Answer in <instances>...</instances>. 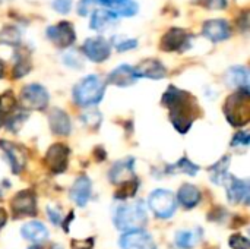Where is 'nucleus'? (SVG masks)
<instances>
[{
    "label": "nucleus",
    "mask_w": 250,
    "mask_h": 249,
    "mask_svg": "<svg viewBox=\"0 0 250 249\" xmlns=\"http://www.w3.org/2000/svg\"><path fill=\"white\" fill-rule=\"evenodd\" d=\"M163 104L170 109V120L173 126L180 134H186L193 125L195 110L198 107L192 95L171 85L163 95Z\"/></svg>",
    "instance_id": "obj_1"
},
{
    "label": "nucleus",
    "mask_w": 250,
    "mask_h": 249,
    "mask_svg": "<svg viewBox=\"0 0 250 249\" xmlns=\"http://www.w3.org/2000/svg\"><path fill=\"white\" fill-rule=\"evenodd\" d=\"M114 226L122 232H135L142 230L146 223V210L142 201L123 203L116 208L113 217Z\"/></svg>",
    "instance_id": "obj_2"
},
{
    "label": "nucleus",
    "mask_w": 250,
    "mask_h": 249,
    "mask_svg": "<svg viewBox=\"0 0 250 249\" xmlns=\"http://www.w3.org/2000/svg\"><path fill=\"white\" fill-rule=\"evenodd\" d=\"M105 92V84L98 75H88L73 88V100L82 107L98 104Z\"/></svg>",
    "instance_id": "obj_3"
},
{
    "label": "nucleus",
    "mask_w": 250,
    "mask_h": 249,
    "mask_svg": "<svg viewBox=\"0 0 250 249\" xmlns=\"http://www.w3.org/2000/svg\"><path fill=\"white\" fill-rule=\"evenodd\" d=\"M224 113L227 120L236 126H245L250 119V92L249 90H239L226 100Z\"/></svg>",
    "instance_id": "obj_4"
},
{
    "label": "nucleus",
    "mask_w": 250,
    "mask_h": 249,
    "mask_svg": "<svg viewBox=\"0 0 250 249\" xmlns=\"http://www.w3.org/2000/svg\"><path fill=\"white\" fill-rule=\"evenodd\" d=\"M148 205L157 217L170 219L177 208V201L173 192L166 189H157L149 195Z\"/></svg>",
    "instance_id": "obj_5"
},
{
    "label": "nucleus",
    "mask_w": 250,
    "mask_h": 249,
    "mask_svg": "<svg viewBox=\"0 0 250 249\" xmlns=\"http://www.w3.org/2000/svg\"><path fill=\"white\" fill-rule=\"evenodd\" d=\"M21 104L26 110H44L48 106V92L40 84H29L21 91Z\"/></svg>",
    "instance_id": "obj_6"
},
{
    "label": "nucleus",
    "mask_w": 250,
    "mask_h": 249,
    "mask_svg": "<svg viewBox=\"0 0 250 249\" xmlns=\"http://www.w3.org/2000/svg\"><path fill=\"white\" fill-rule=\"evenodd\" d=\"M45 34H47V38L54 45H57L60 48L70 47L75 43V40H76V32H75L73 25L70 22H66V21L48 26Z\"/></svg>",
    "instance_id": "obj_7"
},
{
    "label": "nucleus",
    "mask_w": 250,
    "mask_h": 249,
    "mask_svg": "<svg viewBox=\"0 0 250 249\" xmlns=\"http://www.w3.org/2000/svg\"><path fill=\"white\" fill-rule=\"evenodd\" d=\"M82 50H83V54L89 60H92L95 63H101L110 57L111 44L104 37H91V38L85 40Z\"/></svg>",
    "instance_id": "obj_8"
},
{
    "label": "nucleus",
    "mask_w": 250,
    "mask_h": 249,
    "mask_svg": "<svg viewBox=\"0 0 250 249\" xmlns=\"http://www.w3.org/2000/svg\"><path fill=\"white\" fill-rule=\"evenodd\" d=\"M120 249H157V245L149 233L145 230H135L125 233L119 241Z\"/></svg>",
    "instance_id": "obj_9"
},
{
    "label": "nucleus",
    "mask_w": 250,
    "mask_h": 249,
    "mask_svg": "<svg viewBox=\"0 0 250 249\" xmlns=\"http://www.w3.org/2000/svg\"><path fill=\"white\" fill-rule=\"evenodd\" d=\"M190 35L182 28H171L161 38V48L164 51H183L189 47Z\"/></svg>",
    "instance_id": "obj_10"
},
{
    "label": "nucleus",
    "mask_w": 250,
    "mask_h": 249,
    "mask_svg": "<svg viewBox=\"0 0 250 249\" xmlns=\"http://www.w3.org/2000/svg\"><path fill=\"white\" fill-rule=\"evenodd\" d=\"M12 211L15 217L35 216L37 214V201L35 195L31 191H21L15 195L12 201Z\"/></svg>",
    "instance_id": "obj_11"
},
{
    "label": "nucleus",
    "mask_w": 250,
    "mask_h": 249,
    "mask_svg": "<svg viewBox=\"0 0 250 249\" xmlns=\"http://www.w3.org/2000/svg\"><path fill=\"white\" fill-rule=\"evenodd\" d=\"M69 150L63 144H54L50 147L45 156V164L53 173H62L67 167Z\"/></svg>",
    "instance_id": "obj_12"
},
{
    "label": "nucleus",
    "mask_w": 250,
    "mask_h": 249,
    "mask_svg": "<svg viewBox=\"0 0 250 249\" xmlns=\"http://www.w3.org/2000/svg\"><path fill=\"white\" fill-rule=\"evenodd\" d=\"M98 7L111 12L114 16L130 18L138 13L139 6L135 0H95Z\"/></svg>",
    "instance_id": "obj_13"
},
{
    "label": "nucleus",
    "mask_w": 250,
    "mask_h": 249,
    "mask_svg": "<svg viewBox=\"0 0 250 249\" xmlns=\"http://www.w3.org/2000/svg\"><path fill=\"white\" fill-rule=\"evenodd\" d=\"M133 164H135V158H132V157H127L125 160H120V161L114 163V166L111 167V170L108 173L110 182L120 186V185H123V183H126L129 181L136 179Z\"/></svg>",
    "instance_id": "obj_14"
},
{
    "label": "nucleus",
    "mask_w": 250,
    "mask_h": 249,
    "mask_svg": "<svg viewBox=\"0 0 250 249\" xmlns=\"http://www.w3.org/2000/svg\"><path fill=\"white\" fill-rule=\"evenodd\" d=\"M133 73L136 79L139 78H148V79H163L167 75L166 66L157 60V59H146L141 62L138 66L133 68Z\"/></svg>",
    "instance_id": "obj_15"
},
{
    "label": "nucleus",
    "mask_w": 250,
    "mask_h": 249,
    "mask_svg": "<svg viewBox=\"0 0 250 249\" xmlns=\"http://www.w3.org/2000/svg\"><path fill=\"white\" fill-rule=\"evenodd\" d=\"M202 34L212 43L224 41L231 35V28L224 19H209L202 26Z\"/></svg>",
    "instance_id": "obj_16"
},
{
    "label": "nucleus",
    "mask_w": 250,
    "mask_h": 249,
    "mask_svg": "<svg viewBox=\"0 0 250 249\" xmlns=\"http://www.w3.org/2000/svg\"><path fill=\"white\" fill-rule=\"evenodd\" d=\"M0 147L4 151V154H6V157H7V160H9V163L12 166V172L13 173H21L23 170L25 164H26L25 151L21 147H18V145H15L12 142H7V141H0Z\"/></svg>",
    "instance_id": "obj_17"
},
{
    "label": "nucleus",
    "mask_w": 250,
    "mask_h": 249,
    "mask_svg": "<svg viewBox=\"0 0 250 249\" xmlns=\"http://www.w3.org/2000/svg\"><path fill=\"white\" fill-rule=\"evenodd\" d=\"M249 181H242L230 176L229 186H227V197L231 204H239L242 201L249 204Z\"/></svg>",
    "instance_id": "obj_18"
},
{
    "label": "nucleus",
    "mask_w": 250,
    "mask_h": 249,
    "mask_svg": "<svg viewBox=\"0 0 250 249\" xmlns=\"http://www.w3.org/2000/svg\"><path fill=\"white\" fill-rule=\"evenodd\" d=\"M92 194V183L86 176H81L75 181L70 189V200L78 207H85Z\"/></svg>",
    "instance_id": "obj_19"
},
{
    "label": "nucleus",
    "mask_w": 250,
    "mask_h": 249,
    "mask_svg": "<svg viewBox=\"0 0 250 249\" xmlns=\"http://www.w3.org/2000/svg\"><path fill=\"white\" fill-rule=\"evenodd\" d=\"M108 84L116 87H130L136 82V76L133 73V68L129 65H120L116 68L107 79Z\"/></svg>",
    "instance_id": "obj_20"
},
{
    "label": "nucleus",
    "mask_w": 250,
    "mask_h": 249,
    "mask_svg": "<svg viewBox=\"0 0 250 249\" xmlns=\"http://www.w3.org/2000/svg\"><path fill=\"white\" fill-rule=\"evenodd\" d=\"M226 82L231 88L249 90V70L245 66H233L226 73Z\"/></svg>",
    "instance_id": "obj_21"
},
{
    "label": "nucleus",
    "mask_w": 250,
    "mask_h": 249,
    "mask_svg": "<svg viewBox=\"0 0 250 249\" xmlns=\"http://www.w3.org/2000/svg\"><path fill=\"white\" fill-rule=\"evenodd\" d=\"M50 129L54 135H60V136L69 135L72 129L69 116L60 109H53L50 113Z\"/></svg>",
    "instance_id": "obj_22"
},
{
    "label": "nucleus",
    "mask_w": 250,
    "mask_h": 249,
    "mask_svg": "<svg viewBox=\"0 0 250 249\" xmlns=\"http://www.w3.org/2000/svg\"><path fill=\"white\" fill-rule=\"evenodd\" d=\"M117 21V16H114L111 12L103 9V7H98L92 12V16H91V22H89V26L91 29L94 31H98V32H104L105 29L111 28Z\"/></svg>",
    "instance_id": "obj_23"
},
{
    "label": "nucleus",
    "mask_w": 250,
    "mask_h": 249,
    "mask_svg": "<svg viewBox=\"0 0 250 249\" xmlns=\"http://www.w3.org/2000/svg\"><path fill=\"white\" fill-rule=\"evenodd\" d=\"M21 233L26 241H29L32 244H41L48 238V230L40 222H29V223L23 225L21 229Z\"/></svg>",
    "instance_id": "obj_24"
},
{
    "label": "nucleus",
    "mask_w": 250,
    "mask_h": 249,
    "mask_svg": "<svg viewBox=\"0 0 250 249\" xmlns=\"http://www.w3.org/2000/svg\"><path fill=\"white\" fill-rule=\"evenodd\" d=\"M201 197H202V195H201V191H199L196 186L190 185V183L182 185L180 189H179V192H177V200H179V203H180L185 208H188V210L196 207V205L199 204V201H201Z\"/></svg>",
    "instance_id": "obj_25"
},
{
    "label": "nucleus",
    "mask_w": 250,
    "mask_h": 249,
    "mask_svg": "<svg viewBox=\"0 0 250 249\" xmlns=\"http://www.w3.org/2000/svg\"><path fill=\"white\" fill-rule=\"evenodd\" d=\"M229 164H230V157H223L218 163H215L209 169V178L211 182L215 185H226L230 179L229 175Z\"/></svg>",
    "instance_id": "obj_26"
},
{
    "label": "nucleus",
    "mask_w": 250,
    "mask_h": 249,
    "mask_svg": "<svg viewBox=\"0 0 250 249\" xmlns=\"http://www.w3.org/2000/svg\"><path fill=\"white\" fill-rule=\"evenodd\" d=\"M166 172L170 175H179V173H186L189 176H195L199 172V166L192 163L188 157H183L174 164H170L166 167Z\"/></svg>",
    "instance_id": "obj_27"
},
{
    "label": "nucleus",
    "mask_w": 250,
    "mask_h": 249,
    "mask_svg": "<svg viewBox=\"0 0 250 249\" xmlns=\"http://www.w3.org/2000/svg\"><path fill=\"white\" fill-rule=\"evenodd\" d=\"M201 238V230H180L176 233V245L179 249H192Z\"/></svg>",
    "instance_id": "obj_28"
},
{
    "label": "nucleus",
    "mask_w": 250,
    "mask_h": 249,
    "mask_svg": "<svg viewBox=\"0 0 250 249\" xmlns=\"http://www.w3.org/2000/svg\"><path fill=\"white\" fill-rule=\"evenodd\" d=\"M15 110H16V100H15V97L10 92L3 94L0 97V128L4 125V122L9 117V114L13 113Z\"/></svg>",
    "instance_id": "obj_29"
},
{
    "label": "nucleus",
    "mask_w": 250,
    "mask_h": 249,
    "mask_svg": "<svg viewBox=\"0 0 250 249\" xmlns=\"http://www.w3.org/2000/svg\"><path fill=\"white\" fill-rule=\"evenodd\" d=\"M0 41L7 45H18L21 43V31L13 25H7L0 31Z\"/></svg>",
    "instance_id": "obj_30"
},
{
    "label": "nucleus",
    "mask_w": 250,
    "mask_h": 249,
    "mask_svg": "<svg viewBox=\"0 0 250 249\" xmlns=\"http://www.w3.org/2000/svg\"><path fill=\"white\" fill-rule=\"evenodd\" d=\"M138 188H139V181L138 179H133V181H129L123 185H120V189L114 194V198L117 200H127V198H133L135 194L138 192Z\"/></svg>",
    "instance_id": "obj_31"
},
{
    "label": "nucleus",
    "mask_w": 250,
    "mask_h": 249,
    "mask_svg": "<svg viewBox=\"0 0 250 249\" xmlns=\"http://www.w3.org/2000/svg\"><path fill=\"white\" fill-rule=\"evenodd\" d=\"M111 43L117 48V51H127V50H132L138 45V40L127 38L125 35H114L111 38Z\"/></svg>",
    "instance_id": "obj_32"
},
{
    "label": "nucleus",
    "mask_w": 250,
    "mask_h": 249,
    "mask_svg": "<svg viewBox=\"0 0 250 249\" xmlns=\"http://www.w3.org/2000/svg\"><path fill=\"white\" fill-rule=\"evenodd\" d=\"M31 70V63L26 54H18V60L13 68V76L15 78H22Z\"/></svg>",
    "instance_id": "obj_33"
},
{
    "label": "nucleus",
    "mask_w": 250,
    "mask_h": 249,
    "mask_svg": "<svg viewBox=\"0 0 250 249\" xmlns=\"http://www.w3.org/2000/svg\"><path fill=\"white\" fill-rule=\"evenodd\" d=\"M63 62L69 66V68H75V69H81L83 65V60L81 57V54L75 50H69L67 53H64L63 56Z\"/></svg>",
    "instance_id": "obj_34"
},
{
    "label": "nucleus",
    "mask_w": 250,
    "mask_h": 249,
    "mask_svg": "<svg viewBox=\"0 0 250 249\" xmlns=\"http://www.w3.org/2000/svg\"><path fill=\"white\" fill-rule=\"evenodd\" d=\"M82 122L91 128V129H97L101 123V114L100 112L97 110H91V112H86L85 114H82Z\"/></svg>",
    "instance_id": "obj_35"
},
{
    "label": "nucleus",
    "mask_w": 250,
    "mask_h": 249,
    "mask_svg": "<svg viewBox=\"0 0 250 249\" xmlns=\"http://www.w3.org/2000/svg\"><path fill=\"white\" fill-rule=\"evenodd\" d=\"M95 9H98L97 1L95 0H79L76 4V12L81 16H88L91 12H94Z\"/></svg>",
    "instance_id": "obj_36"
},
{
    "label": "nucleus",
    "mask_w": 250,
    "mask_h": 249,
    "mask_svg": "<svg viewBox=\"0 0 250 249\" xmlns=\"http://www.w3.org/2000/svg\"><path fill=\"white\" fill-rule=\"evenodd\" d=\"M230 247L233 249H249L250 242L248 238L242 236V235H233L229 241Z\"/></svg>",
    "instance_id": "obj_37"
},
{
    "label": "nucleus",
    "mask_w": 250,
    "mask_h": 249,
    "mask_svg": "<svg viewBox=\"0 0 250 249\" xmlns=\"http://www.w3.org/2000/svg\"><path fill=\"white\" fill-rule=\"evenodd\" d=\"M53 9L60 15H67L72 9V0H54Z\"/></svg>",
    "instance_id": "obj_38"
},
{
    "label": "nucleus",
    "mask_w": 250,
    "mask_h": 249,
    "mask_svg": "<svg viewBox=\"0 0 250 249\" xmlns=\"http://www.w3.org/2000/svg\"><path fill=\"white\" fill-rule=\"evenodd\" d=\"M249 142H250L249 132H246V131H239V132L234 135L233 141H231V147H237V145H243V147H246V145H249Z\"/></svg>",
    "instance_id": "obj_39"
},
{
    "label": "nucleus",
    "mask_w": 250,
    "mask_h": 249,
    "mask_svg": "<svg viewBox=\"0 0 250 249\" xmlns=\"http://www.w3.org/2000/svg\"><path fill=\"white\" fill-rule=\"evenodd\" d=\"M47 214H48V219L53 225H60L62 222V213H60V208L59 207H54V205H48L47 207Z\"/></svg>",
    "instance_id": "obj_40"
},
{
    "label": "nucleus",
    "mask_w": 250,
    "mask_h": 249,
    "mask_svg": "<svg viewBox=\"0 0 250 249\" xmlns=\"http://www.w3.org/2000/svg\"><path fill=\"white\" fill-rule=\"evenodd\" d=\"M92 248H94V238L72 241V249H92Z\"/></svg>",
    "instance_id": "obj_41"
},
{
    "label": "nucleus",
    "mask_w": 250,
    "mask_h": 249,
    "mask_svg": "<svg viewBox=\"0 0 250 249\" xmlns=\"http://www.w3.org/2000/svg\"><path fill=\"white\" fill-rule=\"evenodd\" d=\"M205 6L214 10H223L227 7V0H205Z\"/></svg>",
    "instance_id": "obj_42"
},
{
    "label": "nucleus",
    "mask_w": 250,
    "mask_h": 249,
    "mask_svg": "<svg viewBox=\"0 0 250 249\" xmlns=\"http://www.w3.org/2000/svg\"><path fill=\"white\" fill-rule=\"evenodd\" d=\"M6 220H7V214L3 208H0V229L6 225Z\"/></svg>",
    "instance_id": "obj_43"
},
{
    "label": "nucleus",
    "mask_w": 250,
    "mask_h": 249,
    "mask_svg": "<svg viewBox=\"0 0 250 249\" xmlns=\"http://www.w3.org/2000/svg\"><path fill=\"white\" fill-rule=\"evenodd\" d=\"M3 73H4V63L0 60V78L3 76Z\"/></svg>",
    "instance_id": "obj_44"
},
{
    "label": "nucleus",
    "mask_w": 250,
    "mask_h": 249,
    "mask_svg": "<svg viewBox=\"0 0 250 249\" xmlns=\"http://www.w3.org/2000/svg\"><path fill=\"white\" fill-rule=\"evenodd\" d=\"M29 249H42V248H41V247H31Z\"/></svg>",
    "instance_id": "obj_45"
},
{
    "label": "nucleus",
    "mask_w": 250,
    "mask_h": 249,
    "mask_svg": "<svg viewBox=\"0 0 250 249\" xmlns=\"http://www.w3.org/2000/svg\"><path fill=\"white\" fill-rule=\"evenodd\" d=\"M51 249H62V248H60L59 245H54V247H53V248H51Z\"/></svg>",
    "instance_id": "obj_46"
}]
</instances>
